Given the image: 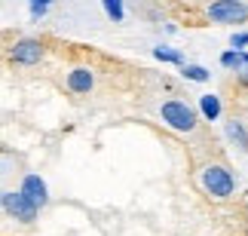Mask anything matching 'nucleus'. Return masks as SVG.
<instances>
[{
    "label": "nucleus",
    "mask_w": 248,
    "mask_h": 236,
    "mask_svg": "<svg viewBox=\"0 0 248 236\" xmlns=\"http://www.w3.org/2000/svg\"><path fill=\"white\" fill-rule=\"evenodd\" d=\"M199 187L212 200H230L236 193V178L227 163H205L199 169Z\"/></svg>",
    "instance_id": "obj_1"
},
{
    "label": "nucleus",
    "mask_w": 248,
    "mask_h": 236,
    "mask_svg": "<svg viewBox=\"0 0 248 236\" xmlns=\"http://www.w3.org/2000/svg\"><path fill=\"white\" fill-rule=\"evenodd\" d=\"M159 117H163V123L171 132H181V135H190V132L199 129V114L181 98L163 101V105H159Z\"/></svg>",
    "instance_id": "obj_2"
},
{
    "label": "nucleus",
    "mask_w": 248,
    "mask_h": 236,
    "mask_svg": "<svg viewBox=\"0 0 248 236\" xmlns=\"http://www.w3.org/2000/svg\"><path fill=\"white\" fill-rule=\"evenodd\" d=\"M202 18L215 25H245L248 6H245V0H212L202 9Z\"/></svg>",
    "instance_id": "obj_3"
},
{
    "label": "nucleus",
    "mask_w": 248,
    "mask_h": 236,
    "mask_svg": "<svg viewBox=\"0 0 248 236\" xmlns=\"http://www.w3.org/2000/svg\"><path fill=\"white\" fill-rule=\"evenodd\" d=\"M46 55V46L43 40H37V37H22V40H16L13 46H9L6 59L18 64V68H31V64H40Z\"/></svg>",
    "instance_id": "obj_4"
},
{
    "label": "nucleus",
    "mask_w": 248,
    "mask_h": 236,
    "mask_svg": "<svg viewBox=\"0 0 248 236\" xmlns=\"http://www.w3.org/2000/svg\"><path fill=\"white\" fill-rule=\"evenodd\" d=\"M0 209H3L9 218H16V221H22V224H34L37 221V205H31L25 200L18 190H13V193H3V203H0Z\"/></svg>",
    "instance_id": "obj_5"
},
{
    "label": "nucleus",
    "mask_w": 248,
    "mask_h": 236,
    "mask_svg": "<svg viewBox=\"0 0 248 236\" xmlns=\"http://www.w3.org/2000/svg\"><path fill=\"white\" fill-rule=\"evenodd\" d=\"M64 89L71 92V95H92L95 89V71L92 68H71L68 77H64Z\"/></svg>",
    "instance_id": "obj_6"
},
{
    "label": "nucleus",
    "mask_w": 248,
    "mask_h": 236,
    "mask_svg": "<svg viewBox=\"0 0 248 236\" xmlns=\"http://www.w3.org/2000/svg\"><path fill=\"white\" fill-rule=\"evenodd\" d=\"M18 193L25 196L31 205H37V209H43L46 203H49V193H46V184L40 181L37 175H25L22 178V187H18Z\"/></svg>",
    "instance_id": "obj_7"
},
{
    "label": "nucleus",
    "mask_w": 248,
    "mask_h": 236,
    "mask_svg": "<svg viewBox=\"0 0 248 236\" xmlns=\"http://www.w3.org/2000/svg\"><path fill=\"white\" fill-rule=\"evenodd\" d=\"M227 135H230V141L239 150H248V135H245V129H242V123H236V120H230L227 123Z\"/></svg>",
    "instance_id": "obj_8"
},
{
    "label": "nucleus",
    "mask_w": 248,
    "mask_h": 236,
    "mask_svg": "<svg viewBox=\"0 0 248 236\" xmlns=\"http://www.w3.org/2000/svg\"><path fill=\"white\" fill-rule=\"evenodd\" d=\"M236 80H239V86H248V52H239V62H236Z\"/></svg>",
    "instance_id": "obj_9"
},
{
    "label": "nucleus",
    "mask_w": 248,
    "mask_h": 236,
    "mask_svg": "<svg viewBox=\"0 0 248 236\" xmlns=\"http://www.w3.org/2000/svg\"><path fill=\"white\" fill-rule=\"evenodd\" d=\"M184 77L196 80V83H202V80H208V71H205V68H199V64H187V68H184Z\"/></svg>",
    "instance_id": "obj_10"
},
{
    "label": "nucleus",
    "mask_w": 248,
    "mask_h": 236,
    "mask_svg": "<svg viewBox=\"0 0 248 236\" xmlns=\"http://www.w3.org/2000/svg\"><path fill=\"white\" fill-rule=\"evenodd\" d=\"M202 110H205V117H217V114H221V105H217L215 95H205L202 98Z\"/></svg>",
    "instance_id": "obj_11"
},
{
    "label": "nucleus",
    "mask_w": 248,
    "mask_h": 236,
    "mask_svg": "<svg viewBox=\"0 0 248 236\" xmlns=\"http://www.w3.org/2000/svg\"><path fill=\"white\" fill-rule=\"evenodd\" d=\"M104 9H108V16L110 18H123V0H104Z\"/></svg>",
    "instance_id": "obj_12"
},
{
    "label": "nucleus",
    "mask_w": 248,
    "mask_h": 236,
    "mask_svg": "<svg viewBox=\"0 0 248 236\" xmlns=\"http://www.w3.org/2000/svg\"><path fill=\"white\" fill-rule=\"evenodd\" d=\"M156 59H163V62H184V59H181V52L166 49V46H159V49H156Z\"/></svg>",
    "instance_id": "obj_13"
},
{
    "label": "nucleus",
    "mask_w": 248,
    "mask_h": 236,
    "mask_svg": "<svg viewBox=\"0 0 248 236\" xmlns=\"http://www.w3.org/2000/svg\"><path fill=\"white\" fill-rule=\"evenodd\" d=\"M248 43V34H239V37H233V46L239 49V46H245Z\"/></svg>",
    "instance_id": "obj_14"
},
{
    "label": "nucleus",
    "mask_w": 248,
    "mask_h": 236,
    "mask_svg": "<svg viewBox=\"0 0 248 236\" xmlns=\"http://www.w3.org/2000/svg\"><path fill=\"white\" fill-rule=\"evenodd\" d=\"M0 203H3V193H0Z\"/></svg>",
    "instance_id": "obj_15"
}]
</instances>
